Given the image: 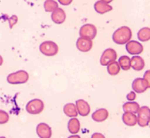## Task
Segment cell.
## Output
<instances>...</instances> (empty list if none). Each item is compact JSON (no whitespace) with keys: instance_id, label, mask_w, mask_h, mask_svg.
I'll return each instance as SVG.
<instances>
[{"instance_id":"obj_1","label":"cell","mask_w":150,"mask_h":138,"mask_svg":"<svg viewBox=\"0 0 150 138\" xmlns=\"http://www.w3.org/2000/svg\"><path fill=\"white\" fill-rule=\"evenodd\" d=\"M132 38V31L131 29L127 26H122V27L118 28L117 30L114 31L112 35V39L114 43L118 45L126 44L129 40Z\"/></svg>"},{"instance_id":"obj_2","label":"cell","mask_w":150,"mask_h":138,"mask_svg":"<svg viewBox=\"0 0 150 138\" xmlns=\"http://www.w3.org/2000/svg\"><path fill=\"white\" fill-rule=\"evenodd\" d=\"M29 74L25 70H19V71L13 72L7 76V81L8 83L16 85V84H24L28 81Z\"/></svg>"},{"instance_id":"obj_3","label":"cell","mask_w":150,"mask_h":138,"mask_svg":"<svg viewBox=\"0 0 150 138\" xmlns=\"http://www.w3.org/2000/svg\"><path fill=\"white\" fill-rule=\"evenodd\" d=\"M40 52L45 56H54L58 53V45L53 41H44L39 46Z\"/></svg>"},{"instance_id":"obj_4","label":"cell","mask_w":150,"mask_h":138,"mask_svg":"<svg viewBox=\"0 0 150 138\" xmlns=\"http://www.w3.org/2000/svg\"><path fill=\"white\" fill-rule=\"evenodd\" d=\"M44 109V103L40 99H32L26 104V111L29 114H40Z\"/></svg>"},{"instance_id":"obj_5","label":"cell","mask_w":150,"mask_h":138,"mask_svg":"<svg viewBox=\"0 0 150 138\" xmlns=\"http://www.w3.org/2000/svg\"><path fill=\"white\" fill-rule=\"evenodd\" d=\"M137 116V124L141 127H146L149 125L150 121V110L149 107L147 106H143L140 107L138 112L136 113Z\"/></svg>"},{"instance_id":"obj_6","label":"cell","mask_w":150,"mask_h":138,"mask_svg":"<svg viewBox=\"0 0 150 138\" xmlns=\"http://www.w3.org/2000/svg\"><path fill=\"white\" fill-rule=\"evenodd\" d=\"M117 59V52L116 50L112 49V48H107L106 50H104L100 57V64L102 66H107L108 64L111 62L115 61Z\"/></svg>"},{"instance_id":"obj_7","label":"cell","mask_w":150,"mask_h":138,"mask_svg":"<svg viewBox=\"0 0 150 138\" xmlns=\"http://www.w3.org/2000/svg\"><path fill=\"white\" fill-rule=\"evenodd\" d=\"M79 34L81 37H85L93 40L97 35V28L93 24H84L79 30Z\"/></svg>"},{"instance_id":"obj_8","label":"cell","mask_w":150,"mask_h":138,"mask_svg":"<svg viewBox=\"0 0 150 138\" xmlns=\"http://www.w3.org/2000/svg\"><path fill=\"white\" fill-rule=\"evenodd\" d=\"M126 50L128 53L132 55H139L143 52L144 47L138 41L135 40H129L126 43Z\"/></svg>"},{"instance_id":"obj_9","label":"cell","mask_w":150,"mask_h":138,"mask_svg":"<svg viewBox=\"0 0 150 138\" xmlns=\"http://www.w3.org/2000/svg\"><path fill=\"white\" fill-rule=\"evenodd\" d=\"M150 83L147 82L144 78H136L132 82V89L136 93H143L149 89Z\"/></svg>"},{"instance_id":"obj_10","label":"cell","mask_w":150,"mask_h":138,"mask_svg":"<svg viewBox=\"0 0 150 138\" xmlns=\"http://www.w3.org/2000/svg\"><path fill=\"white\" fill-rule=\"evenodd\" d=\"M76 47L81 52H89L93 47V42L91 39L80 36L76 42Z\"/></svg>"},{"instance_id":"obj_11","label":"cell","mask_w":150,"mask_h":138,"mask_svg":"<svg viewBox=\"0 0 150 138\" xmlns=\"http://www.w3.org/2000/svg\"><path fill=\"white\" fill-rule=\"evenodd\" d=\"M75 106H76L77 112H78L79 115H81L82 117H86L90 114V105L87 101L83 100V99H79V100L76 101L75 103Z\"/></svg>"},{"instance_id":"obj_12","label":"cell","mask_w":150,"mask_h":138,"mask_svg":"<svg viewBox=\"0 0 150 138\" xmlns=\"http://www.w3.org/2000/svg\"><path fill=\"white\" fill-rule=\"evenodd\" d=\"M36 133L40 138H50L52 136V129L46 123H39L36 127Z\"/></svg>"},{"instance_id":"obj_13","label":"cell","mask_w":150,"mask_h":138,"mask_svg":"<svg viewBox=\"0 0 150 138\" xmlns=\"http://www.w3.org/2000/svg\"><path fill=\"white\" fill-rule=\"evenodd\" d=\"M51 19L54 23L62 24V23H64L65 20H66V13H65V11L63 10V9H61V8L58 7L56 10H54L52 12Z\"/></svg>"},{"instance_id":"obj_14","label":"cell","mask_w":150,"mask_h":138,"mask_svg":"<svg viewBox=\"0 0 150 138\" xmlns=\"http://www.w3.org/2000/svg\"><path fill=\"white\" fill-rule=\"evenodd\" d=\"M130 66L136 71H141L145 67V61L142 57L134 55L132 58H130Z\"/></svg>"},{"instance_id":"obj_15","label":"cell","mask_w":150,"mask_h":138,"mask_svg":"<svg viewBox=\"0 0 150 138\" xmlns=\"http://www.w3.org/2000/svg\"><path fill=\"white\" fill-rule=\"evenodd\" d=\"M94 9L95 11L99 14H105L107 12H110L113 9V7L110 5L109 3H106V2H103L101 0H98V1L95 2L94 4Z\"/></svg>"},{"instance_id":"obj_16","label":"cell","mask_w":150,"mask_h":138,"mask_svg":"<svg viewBox=\"0 0 150 138\" xmlns=\"http://www.w3.org/2000/svg\"><path fill=\"white\" fill-rule=\"evenodd\" d=\"M108 116H109V112L105 108H100L92 113V119L96 122H103L107 119Z\"/></svg>"},{"instance_id":"obj_17","label":"cell","mask_w":150,"mask_h":138,"mask_svg":"<svg viewBox=\"0 0 150 138\" xmlns=\"http://www.w3.org/2000/svg\"><path fill=\"white\" fill-rule=\"evenodd\" d=\"M67 128H68V131L71 134H77L80 131L81 128L80 121L77 119V117H71V119L68 122V125H67Z\"/></svg>"},{"instance_id":"obj_18","label":"cell","mask_w":150,"mask_h":138,"mask_svg":"<svg viewBox=\"0 0 150 138\" xmlns=\"http://www.w3.org/2000/svg\"><path fill=\"white\" fill-rule=\"evenodd\" d=\"M122 121L127 126H134L137 124V116L135 113L124 112V114L122 115Z\"/></svg>"},{"instance_id":"obj_19","label":"cell","mask_w":150,"mask_h":138,"mask_svg":"<svg viewBox=\"0 0 150 138\" xmlns=\"http://www.w3.org/2000/svg\"><path fill=\"white\" fill-rule=\"evenodd\" d=\"M140 108V105L135 101H128V102L123 104V110L124 112H130L136 114Z\"/></svg>"},{"instance_id":"obj_20","label":"cell","mask_w":150,"mask_h":138,"mask_svg":"<svg viewBox=\"0 0 150 138\" xmlns=\"http://www.w3.org/2000/svg\"><path fill=\"white\" fill-rule=\"evenodd\" d=\"M63 111L66 116H69V117H77L78 116V112H77L76 106L74 103H67L64 106Z\"/></svg>"},{"instance_id":"obj_21","label":"cell","mask_w":150,"mask_h":138,"mask_svg":"<svg viewBox=\"0 0 150 138\" xmlns=\"http://www.w3.org/2000/svg\"><path fill=\"white\" fill-rule=\"evenodd\" d=\"M137 37L140 41L142 42H146V41H149L150 39V29L149 27H143L141 28L137 33Z\"/></svg>"},{"instance_id":"obj_22","label":"cell","mask_w":150,"mask_h":138,"mask_svg":"<svg viewBox=\"0 0 150 138\" xmlns=\"http://www.w3.org/2000/svg\"><path fill=\"white\" fill-rule=\"evenodd\" d=\"M120 70H121V68H120L119 64L116 60L107 65V72L111 76H116L120 72Z\"/></svg>"},{"instance_id":"obj_23","label":"cell","mask_w":150,"mask_h":138,"mask_svg":"<svg viewBox=\"0 0 150 138\" xmlns=\"http://www.w3.org/2000/svg\"><path fill=\"white\" fill-rule=\"evenodd\" d=\"M118 64H119L120 68L122 70H124V71H127V70H129L131 68V66H130V57L129 56H126V55H123L119 58V60H118Z\"/></svg>"},{"instance_id":"obj_24","label":"cell","mask_w":150,"mask_h":138,"mask_svg":"<svg viewBox=\"0 0 150 138\" xmlns=\"http://www.w3.org/2000/svg\"><path fill=\"white\" fill-rule=\"evenodd\" d=\"M58 8V2L55 0H46L44 2V9L46 12H53Z\"/></svg>"},{"instance_id":"obj_25","label":"cell","mask_w":150,"mask_h":138,"mask_svg":"<svg viewBox=\"0 0 150 138\" xmlns=\"http://www.w3.org/2000/svg\"><path fill=\"white\" fill-rule=\"evenodd\" d=\"M9 121V114L4 110H0V124H6Z\"/></svg>"},{"instance_id":"obj_26","label":"cell","mask_w":150,"mask_h":138,"mask_svg":"<svg viewBox=\"0 0 150 138\" xmlns=\"http://www.w3.org/2000/svg\"><path fill=\"white\" fill-rule=\"evenodd\" d=\"M136 99V92L131 91L130 93L127 94V100L128 101H134Z\"/></svg>"},{"instance_id":"obj_27","label":"cell","mask_w":150,"mask_h":138,"mask_svg":"<svg viewBox=\"0 0 150 138\" xmlns=\"http://www.w3.org/2000/svg\"><path fill=\"white\" fill-rule=\"evenodd\" d=\"M72 1H73V0H58V3L62 4V5H64V6H68L72 3Z\"/></svg>"},{"instance_id":"obj_28","label":"cell","mask_w":150,"mask_h":138,"mask_svg":"<svg viewBox=\"0 0 150 138\" xmlns=\"http://www.w3.org/2000/svg\"><path fill=\"white\" fill-rule=\"evenodd\" d=\"M149 75H150V71H149V70H147V71L145 72V74H144V77H143V78H144L145 80H146L147 82H149V83H150V81H149Z\"/></svg>"},{"instance_id":"obj_29","label":"cell","mask_w":150,"mask_h":138,"mask_svg":"<svg viewBox=\"0 0 150 138\" xmlns=\"http://www.w3.org/2000/svg\"><path fill=\"white\" fill-rule=\"evenodd\" d=\"M11 20H13V21H12V23H10V27H12V26L14 25V23H16V21H17V17H16V16H12Z\"/></svg>"},{"instance_id":"obj_30","label":"cell","mask_w":150,"mask_h":138,"mask_svg":"<svg viewBox=\"0 0 150 138\" xmlns=\"http://www.w3.org/2000/svg\"><path fill=\"white\" fill-rule=\"evenodd\" d=\"M92 137L93 138H95V137H104V135H102V134H99V133H95V134H93L92 135Z\"/></svg>"},{"instance_id":"obj_31","label":"cell","mask_w":150,"mask_h":138,"mask_svg":"<svg viewBox=\"0 0 150 138\" xmlns=\"http://www.w3.org/2000/svg\"><path fill=\"white\" fill-rule=\"evenodd\" d=\"M2 64H3V58H2V56L0 55V66H1Z\"/></svg>"},{"instance_id":"obj_32","label":"cell","mask_w":150,"mask_h":138,"mask_svg":"<svg viewBox=\"0 0 150 138\" xmlns=\"http://www.w3.org/2000/svg\"><path fill=\"white\" fill-rule=\"evenodd\" d=\"M101 1H103V2H106V3H110V2H112L113 0H101Z\"/></svg>"}]
</instances>
